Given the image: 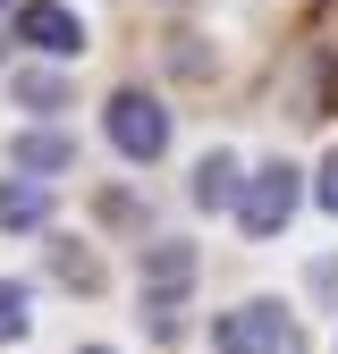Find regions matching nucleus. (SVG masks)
Returning <instances> with one entry per match:
<instances>
[{"instance_id": "f257e3e1", "label": "nucleus", "mask_w": 338, "mask_h": 354, "mask_svg": "<svg viewBox=\"0 0 338 354\" xmlns=\"http://www.w3.org/2000/svg\"><path fill=\"white\" fill-rule=\"evenodd\" d=\"M211 346L220 354H305V329H296L287 304H237V313H220V329H211Z\"/></svg>"}, {"instance_id": "f03ea898", "label": "nucleus", "mask_w": 338, "mask_h": 354, "mask_svg": "<svg viewBox=\"0 0 338 354\" xmlns=\"http://www.w3.org/2000/svg\"><path fill=\"white\" fill-rule=\"evenodd\" d=\"M296 194H305V186H296V169H287V160L254 169V186L237 194V228H245V236H279L287 219H296Z\"/></svg>"}, {"instance_id": "7ed1b4c3", "label": "nucleus", "mask_w": 338, "mask_h": 354, "mask_svg": "<svg viewBox=\"0 0 338 354\" xmlns=\"http://www.w3.org/2000/svg\"><path fill=\"white\" fill-rule=\"evenodd\" d=\"M102 127H110V144H118L127 160H161V144H169V110H161L152 93H110Z\"/></svg>"}, {"instance_id": "20e7f679", "label": "nucleus", "mask_w": 338, "mask_h": 354, "mask_svg": "<svg viewBox=\"0 0 338 354\" xmlns=\"http://www.w3.org/2000/svg\"><path fill=\"white\" fill-rule=\"evenodd\" d=\"M17 34L34 42V51H51V59H76L84 51V26H76V9H60V0H26Z\"/></svg>"}, {"instance_id": "39448f33", "label": "nucleus", "mask_w": 338, "mask_h": 354, "mask_svg": "<svg viewBox=\"0 0 338 354\" xmlns=\"http://www.w3.org/2000/svg\"><path fill=\"white\" fill-rule=\"evenodd\" d=\"M51 219V186L42 177H0V228H42Z\"/></svg>"}, {"instance_id": "423d86ee", "label": "nucleus", "mask_w": 338, "mask_h": 354, "mask_svg": "<svg viewBox=\"0 0 338 354\" xmlns=\"http://www.w3.org/2000/svg\"><path fill=\"white\" fill-rule=\"evenodd\" d=\"M76 152H68V136H51V127H26L17 136V169L26 177H42V169H68Z\"/></svg>"}, {"instance_id": "0eeeda50", "label": "nucleus", "mask_w": 338, "mask_h": 354, "mask_svg": "<svg viewBox=\"0 0 338 354\" xmlns=\"http://www.w3.org/2000/svg\"><path fill=\"white\" fill-rule=\"evenodd\" d=\"M229 177H237V169H229L220 152H211V160L195 169V203H203V211H220V203H229Z\"/></svg>"}, {"instance_id": "6e6552de", "label": "nucleus", "mask_w": 338, "mask_h": 354, "mask_svg": "<svg viewBox=\"0 0 338 354\" xmlns=\"http://www.w3.org/2000/svg\"><path fill=\"white\" fill-rule=\"evenodd\" d=\"M17 102H26V110H60V102H68V84H60V76H42V68H26V76H17Z\"/></svg>"}, {"instance_id": "1a4fd4ad", "label": "nucleus", "mask_w": 338, "mask_h": 354, "mask_svg": "<svg viewBox=\"0 0 338 354\" xmlns=\"http://www.w3.org/2000/svg\"><path fill=\"white\" fill-rule=\"evenodd\" d=\"M9 337H26V287L0 279V346H9Z\"/></svg>"}, {"instance_id": "9d476101", "label": "nucleus", "mask_w": 338, "mask_h": 354, "mask_svg": "<svg viewBox=\"0 0 338 354\" xmlns=\"http://www.w3.org/2000/svg\"><path fill=\"white\" fill-rule=\"evenodd\" d=\"M321 211H338V152L321 160Z\"/></svg>"}, {"instance_id": "9b49d317", "label": "nucleus", "mask_w": 338, "mask_h": 354, "mask_svg": "<svg viewBox=\"0 0 338 354\" xmlns=\"http://www.w3.org/2000/svg\"><path fill=\"white\" fill-rule=\"evenodd\" d=\"M0 9H9V0H0Z\"/></svg>"}, {"instance_id": "f8f14e48", "label": "nucleus", "mask_w": 338, "mask_h": 354, "mask_svg": "<svg viewBox=\"0 0 338 354\" xmlns=\"http://www.w3.org/2000/svg\"><path fill=\"white\" fill-rule=\"evenodd\" d=\"M94 354H102V346H94Z\"/></svg>"}]
</instances>
